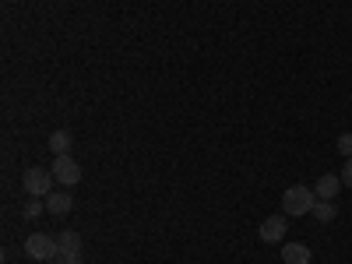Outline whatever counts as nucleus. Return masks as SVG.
Listing matches in <instances>:
<instances>
[{"label": "nucleus", "mask_w": 352, "mask_h": 264, "mask_svg": "<svg viewBox=\"0 0 352 264\" xmlns=\"http://www.w3.org/2000/svg\"><path fill=\"white\" fill-rule=\"evenodd\" d=\"M74 208V197L67 194V190H53L50 197H46V212L50 215H67Z\"/></svg>", "instance_id": "6e6552de"}, {"label": "nucleus", "mask_w": 352, "mask_h": 264, "mask_svg": "<svg viewBox=\"0 0 352 264\" xmlns=\"http://www.w3.org/2000/svg\"><path fill=\"white\" fill-rule=\"evenodd\" d=\"M56 243H60V261L81 264V236H78L74 229H64L60 236H56Z\"/></svg>", "instance_id": "39448f33"}, {"label": "nucleus", "mask_w": 352, "mask_h": 264, "mask_svg": "<svg viewBox=\"0 0 352 264\" xmlns=\"http://www.w3.org/2000/svg\"><path fill=\"white\" fill-rule=\"evenodd\" d=\"M314 204H317V194H314V187H303V184H292V187L282 194V212L292 215V219L310 215Z\"/></svg>", "instance_id": "f257e3e1"}, {"label": "nucleus", "mask_w": 352, "mask_h": 264, "mask_svg": "<svg viewBox=\"0 0 352 264\" xmlns=\"http://www.w3.org/2000/svg\"><path fill=\"white\" fill-rule=\"evenodd\" d=\"M25 254L32 261H53L60 257V243H56V236H46V232H32L25 240Z\"/></svg>", "instance_id": "7ed1b4c3"}, {"label": "nucleus", "mask_w": 352, "mask_h": 264, "mask_svg": "<svg viewBox=\"0 0 352 264\" xmlns=\"http://www.w3.org/2000/svg\"><path fill=\"white\" fill-rule=\"evenodd\" d=\"M71 144H74V138L67 131H53L50 134V152L53 155H71Z\"/></svg>", "instance_id": "9d476101"}, {"label": "nucleus", "mask_w": 352, "mask_h": 264, "mask_svg": "<svg viewBox=\"0 0 352 264\" xmlns=\"http://www.w3.org/2000/svg\"><path fill=\"white\" fill-rule=\"evenodd\" d=\"M50 169H53V176H56V184H60V187H78L81 184V166L71 155H56Z\"/></svg>", "instance_id": "20e7f679"}, {"label": "nucleus", "mask_w": 352, "mask_h": 264, "mask_svg": "<svg viewBox=\"0 0 352 264\" xmlns=\"http://www.w3.org/2000/svg\"><path fill=\"white\" fill-rule=\"evenodd\" d=\"M310 215H314L317 222H335V219H338V208H335V201H317Z\"/></svg>", "instance_id": "9b49d317"}, {"label": "nucleus", "mask_w": 352, "mask_h": 264, "mask_svg": "<svg viewBox=\"0 0 352 264\" xmlns=\"http://www.w3.org/2000/svg\"><path fill=\"white\" fill-rule=\"evenodd\" d=\"M46 264H67V261H60V257H53V261H46Z\"/></svg>", "instance_id": "2eb2a0df"}, {"label": "nucleus", "mask_w": 352, "mask_h": 264, "mask_svg": "<svg viewBox=\"0 0 352 264\" xmlns=\"http://www.w3.org/2000/svg\"><path fill=\"white\" fill-rule=\"evenodd\" d=\"M43 212H46V197H28V201H25V208H21L25 219H39Z\"/></svg>", "instance_id": "f8f14e48"}, {"label": "nucleus", "mask_w": 352, "mask_h": 264, "mask_svg": "<svg viewBox=\"0 0 352 264\" xmlns=\"http://www.w3.org/2000/svg\"><path fill=\"white\" fill-rule=\"evenodd\" d=\"M342 187H345V184H342V176H335V173H324V176H320V180L314 184V194H317V201H335Z\"/></svg>", "instance_id": "0eeeda50"}, {"label": "nucleus", "mask_w": 352, "mask_h": 264, "mask_svg": "<svg viewBox=\"0 0 352 264\" xmlns=\"http://www.w3.org/2000/svg\"><path fill=\"white\" fill-rule=\"evenodd\" d=\"M282 261H285V264H310L314 254H310V247H303V243H285V247H282Z\"/></svg>", "instance_id": "1a4fd4ad"}, {"label": "nucleus", "mask_w": 352, "mask_h": 264, "mask_svg": "<svg viewBox=\"0 0 352 264\" xmlns=\"http://www.w3.org/2000/svg\"><path fill=\"white\" fill-rule=\"evenodd\" d=\"M338 176H342V184L352 190V159H345V162H342V173H338Z\"/></svg>", "instance_id": "4468645a"}, {"label": "nucleus", "mask_w": 352, "mask_h": 264, "mask_svg": "<svg viewBox=\"0 0 352 264\" xmlns=\"http://www.w3.org/2000/svg\"><path fill=\"white\" fill-rule=\"evenodd\" d=\"M338 152H342L345 159H352V134H342V138H338Z\"/></svg>", "instance_id": "ddd939ff"}, {"label": "nucleus", "mask_w": 352, "mask_h": 264, "mask_svg": "<svg viewBox=\"0 0 352 264\" xmlns=\"http://www.w3.org/2000/svg\"><path fill=\"white\" fill-rule=\"evenodd\" d=\"M285 229H289V222H285L282 215H272V219H264V222H261V240L275 247V243L285 240Z\"/></svg>", "instance_id": "423d86ee"}, {"label": "nucleus", "mask_w": 352, "mask_h": 264, "mask_svg": "<svg viewBox=\"0 0 352 264\" xmlns=\"http://www.w3.org/2000/svg\"><path fill=\"white\" fill-rule=\"evenodd\" d=\"M53 184H56L53 169H43V166L25 169V176H21V187H25L28 197H50L53 194Z\"/></svg>", "instance_id": "f03ea898"}]
</instances>
